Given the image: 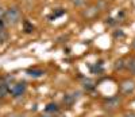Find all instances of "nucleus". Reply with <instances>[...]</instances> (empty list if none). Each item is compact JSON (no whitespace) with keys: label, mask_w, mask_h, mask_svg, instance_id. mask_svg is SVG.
Segmentation results:
<instances>
[{"label":"nucleus","mask_w":135,"mask_h":117,"mask_svg":"<svg viewBox=\"0 0 135 117\" xmlns=\"http://www.w3.org/2000/svg\"><path fill=\"white\" fill-rule=\"evenodd\" d=\"M72 4L76 7H81L85 4V0H72Z\"/></svg>","instance_id":"2eb2a0df"},{"label":"nucleus","mask_w":135,"mask_h":117,"mask_svg":"<svg viewBox=\"0 0 135 117\" xmlns=\"http://www.w3.org/2000/svg\"><path fill=\"white\" fill-rule=\"evenodd\" d=\"M27 74H28L30 77H32V78H39V77H42L45 73H43L42 69L34 67V69H28V70H27Z\"/></svg>","instance_id":"6e6552de"},{"label":"nucleus","mask_w":135,"mask_h":117,"mask_svg":"<svg viewBox=\"0 0 135 117\" xmlns=\"http://www.w3.org/2000/svg\"><path fill=\"white\" fill-rule=\"evenodd\" d=\"M97 12H99L97 6H91L89 8H86V9L84 11V16H85V18H88V19H91V18L96 16V15H97Z\"/></svg>","instance_id":"423d86ee"},{"label":"nucleus","mask_w":135,"mask_h":117,"mask_svg":"<svg viewBox=\"0 0 135 117\" xmlns=\"http://www.w3.org/2000/svg\"><path fill=\"white\" fill-rule=\"evenodd\" d=\"M8 40V31L4 27H0V43H6Z\"/></svg>","instance_id":"f8f14e48"},{"label":"nucleus","mask_w":135,"mask_h":117,"mask_svg":"<svg viewBox=\"0 0 135 117\" xmlns=\"http://www.w3.org/2000/svg\"><path fill=\"white\" fill-rule=\"evenodd\" d=\"M45 112H46V113H50V114L58 113V112H60L58 104H55V102H50V104H47V106H46V109H45Z\"/></svg>","instance_id":"1a4fd4ad"},{"label":"nucleus","mask_w":135,"mask_h":117,"mask_svg":"<svg viewBox=\"0 0 135 117\" xmlns=\"http://www.w3.org/2000/svg\"><path fill=\"white\" fill-rule=\"evenodd\" d=\"M26 91V82H18L15 85H12V88L9 89V93L12 97H20L23 96Z\"/></svg>","instance_id":"7ed1b4c3"},{"label":"nucleus","mask_w":135,"mask_h":117,"mask_svg":"<svg viewBox=\"0 0 135 117\" xmlns=\"http://www.w3.org/2000/svg\"><path fill=\"white\" fill-rule=\"evenodd\" d=\"M22 19V12L18 7H11L6 11L4 14V24L8 26H16L18 23H20Z\"/></svg>","instance_id":"f257e3e1"},{"label":"nucleus","mask_w":135,"mask_h":117,"mask_svg":"<svg viewBox=\"0 0 135 117\" xmlns=\"http://www.w3.org/2000/svg\"><path fill=\"white\" fill-rule=\"evenodd\" d=\"M9 91V85L6 82V81H0V98H4Z\"/></svg>","instance_id":"0eeeda50"},{"label":"nucleus","mask_w":135,"mask_h":117,"mask_svg":"<svg viewBox=\"0 0 135 117\" xmlns=\"http://www.w3.org/2000/svg\"><path fill=\"white\" fill-rule=\"evenodd\" d=\"M6 117H25V116H22V114H19V113H9V114H7Z\"/></svg>","instance_id":"f3484780"},{"label":"nucleus","mask_w":135,"mask_h":117,"mask_svg":"<svg viewBox=\"0 0 135 117\" xmlns=\"http://www.w3.org/2000/svg\"><path fill=\"white\" fill-rule=\"evenodd\" d=\"M120 104H122V98L119 96H115V97H111L108 98L105 102H104V109H107L108 112H112V110H115L120 106Z\"/></svg>","instance_id":"f03ea898"},{"label":"nucleus","mask_w":135,"mask_h":117,"mask_svg":"<svg viewBox=\"0 0 135 117\" xmlns=\"http://www.w3.org/2000/svg\"><path fill=\"white\" fill-rule=\"evenodd\" d=\"M95 88V85H93V82L91 79H85L84 81V89H86V90H92Z\"/></svg>","instance_id":"ddd939ff"},{"label":"nucleus","mask_w":135,"mask_h":117,"mask_svg":"<svg viewBox=\"0 0 135 117\" xmlns=\"http://www.w3.org/2000/svg\"><path fill=\"white\" fill-rule=\"evenodd\" d=\"M134 49H135V42H134Z\"/></svg>","instance_id":"aec40b11"},{"label":"nucleus","mask_w":135,"mask_h":117,"mask_svg":"<svg viewBox=\"0 0 135 117\" xmlns=\"http://www.w3.org/2000/svg\"><path fill=\"white\" fill-rule=\"evenodd\" d=\"M78 97H80V93H78V91H73V93H69V94H65L62 101H64V104L66 105V106H72V105L76 104Z\"/></svg>","instance_id":"39448f33"},{"label":"nucleus","mask_w":135,"mask_h":117,"mask_svg":"<svg viewBox=\"0 0 135 117\" xmlns=\"http://www.w3.org/2000/svg\"><path fill=\"white\" fill-rule=\"evenodd\" d=\"M120 90H122L123 94H131L135 90V82L132 79H124L120 84Z\"/></svg>","instance_id":"20e7f679"},{"label":"nucleus","mask_w":135,"mask_h":117,"mask_svg":"<svg viewBox=\"0 0 135 117\" xmlns=\"http://www.w3.org/2000/svg\"><path fill=\"white\" fill-rule=\"evenodd\" d=\"M126 69L132 75H135V58H130L128 61H126Z\"/></svg>","instance_id":"9b49d317"},{"label":"nucleus","mask_w":135,"mask_h":117,"mask_svg":"<svg viewBox=\"0 0 135 117\" xmlns=\"http://www.w3.org/2000/svg\"><path fill=\"white\" fill-rule=\"evenodd\" d=\"M65 14V9H62V8H57V11L55 12H53V15L50 16V19H55V18H58V16H61V15H64Z\"/></svg>","instance_id":"4468645a"},{"label":"nucleus","mask_w":135,"mask_h":117,"mask_svg":"<svg viewBox=\"0 0 135 117\" xmlns=\"http://www.w3.org/2000/svg\"><path fill=\"white\" fill-rule=\"evenodd\" d=\"M126 69V59H123V58H119V59L115 61L114 63V70L115 72H120V70Z\"/></svg>","instance_id":"9d476101"},{"label":"nucleus","mask_w":135,"mask_h":117,"mask_svg":"<svg viewBox=\"0 0 135 117\" xmlns=\"http://www.w3.org/2000/svg\"><path fill=\"white\" fill-rule=\"evenodd\" d=\"M123 35H124V34H123L122 31H119V32H115V38H118V37H123Z\"/></svg>","instance_id":"6ab92c4d"},{"label":"nucleus","mask_w":135,"mask_h":117,"mask_svg":"<svg viewBox=\"0 0 135 117\" xmlns=\"http://www.w3.org/2000/svg\"><path fill=\"white\" fill-rule=\"evenodd\" d=\"M123 117H135V113L134 112H127V113H124Z\"/></svg>","instance_id":"a211bd4d"},{"label":"nucleus","mask_w":135,"mask_h":117,"mask_svg":"<svg viewBox=\"0 0 135 117\" xmlns=\"http://www.w3.org/2000/svg\"><path fill=\"white\" fill-rule=\"evenodd\" d=\"M32 30H34V27L30 24V23H28V22H25V31H26V32H31Z\"/></svg>","instance_id":"dca6fc26"},{"label":"nucleus","mask_w":135,"mask_h":117,"mask_svg":"<svg viewBox=\"0 0 135 117\" xmlns=\"http://www.w3.org/2000/svg\"><path fill=\"white\" fill-rule=\"evenodd\" d=\"M58 117H65V116H58Z\"/></svg>","instance_id":"412c9836"}]
</instances>
